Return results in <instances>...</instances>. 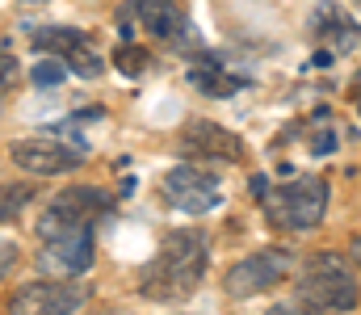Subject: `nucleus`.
<instances>
[{
    "label": "nucleus",
    "instance_id": "17",
    "mask_svg": "<svg viewBox=\"0 0 361 315\" xmlns=\"http://www.w3.org/2000/svg\"><path fill=\"white\" fill-rule=\"evenodd\" d=\"M63 76H68V68H63L55 55H47V59H38V63H34V85H42V89H55Z\"/></svg>",
    "mask_w": 361,
    "mask_h": 315
},
{
    "label": "nucleus",
    "instance_id": "23",
    "mask_svg": "<svg viewBox=\"0 0 361 315\" xmlns=\"http://www.w3.org/2000/svg\"><path fill=\"white\" fill-rule=\"evenodd\" d=\"M97 315H126V311H118V307H109V311H97Z\"/></svg>",
    "mask_w": 361,
    "mask_h": 315
},
{
    "label": "nucleus",
    "instance_id": "15",
    "mask_svg": "<svg viewBox=\"0 0 361 315\" xmlns=\"http://www.w3.org/2000/svg\"><path fill=\"white\" fill-rule=\"evenodd\" d=\"M34 194H38V190H34L30 181H8V185L0 181V223H13L21 210L34 202Z\"/></svg>",
    "mask_w": 361,
    "mask_h": 315
},
{
    "label": "nucleus",
    "instance_id": "22",
    "mask_svg": "<svg viewBox=\"0 0 361 315\" xmlns=\"http://www.w3.org/2000/svg\"><path fill=\"white\" fill-rule=\"evenodd\" d=\"M353 101H357V113H361V76L353 80Z\"/></svg>",
    "mask_w": 361,
    "mask_h": 315
},
{
    "label": "nucleus",
    "instance_id": "13",
    "mask_svg": "<svg viewBox=\"0 0 361 315\" xmlns=\"http://www.w3.org/2000/svg\"><path fill=\"white\" fill-rule=\"evenodd\" d=\"M189 85H193L197 93H206V97H231V93H240L244 80L223 63V55H214V51H197L193 63H189Z\"/></svg>",
    "mask_w": 361,
    "mask_h": 315
},
{
    "label": "nucleus",
    "instance_id": "20",
    "mask_svg": "<svg viewBox=\"0 0 361 315\" xmlns=\"http://www.w3.org/2000/svg\"><path fill=\"white\" fill-rule=\"evenodd\" d=\"M13 76H17V59L13 55H0V97L13 89Z\"/></svg>",
    "mask_w": 361,
    "mask_h": 315
},
{
    "label": "nucleus",
    "instance_id": "21",
    "mask_svg": "<svg viewBox=\"0 0 361 315\" xmlns=\"http://www.w3.org/2000/svg\"><path fill=\"white\" fill-rule=\"evenodd\" d=\"M349 261H353V265L361 269V235L353 240V244H349Z\"/></svg>",
    "mask_w": 361,
    "mask_h": 315
},
{
    "label": "nucleus",
    "instance_id": "19",
    "mask_svg": "<svg viewBox=\"0 0 361 315\" xmlns=\"http://www.w3.org/2000/svg\"><path fill=\"white\" fill-rule=\"evenodd\" d=\"M265 315H332V311H324V307H315V303H307V299H294V303H277V307H269Z\"/></svg>",
    "mask_w": 361,
    "mask_h": 315
},
{
    "label": "nucleus",
    "instance_id": "18",
    "mask_svg": "<svg viewBox=\"0 0 361 315\" xmlns=\"http://www.w3.org/2000/svg\"><path fill=\"white\" fill-rule=\"evenodd\" d=\"M311 126H315V139H311V152H315V156H328V152L336 147V130H332V122H328V113H319V118H315Z\"/></svg>",
    "mask_w": 361,
    "mask_h": 315
},
{
    "label": "nucleus",
    "instance_id": "1",
    "mask_svg": "<svg viewBox=\"0 0 361 315\" xmlns=\"http://www.w3.org/2000/svg\"><path fill=\"white\" fill-rule=\"evenodd\" d=\"M210 261V240L202 227H180L173 231L156 257L139 269V295L152 303H185L197 295Z\"/></svg>",
    "mask_w": 361,
    "mask_h": 315
},
{
    "label": "nucleus",
    "instance_id": "24",
    "mask_svg": "<svg viewBox=\"0 0 361 315\" xmlns=\"http://www.w3.org/2000/svg\"><path fill=\"white\" fill-rule=\"evenodd\" d=\"M21 4H42V0H21Z\"/></svg>",
    "mask_w": 361,
    "mask_h": 315
},
{
    "label": "nucleus",
    "instance_id": "2",
    "mask_svg": "<svg viewBox=\"0 0 361 315\" xmlns=\"http://www.w3.org/2000/svg\"><path fill=\"white\" fill-rule=\"evenodd\" d=\"M257 185V198L265 206V218L281 231H311L324 223V210H328V181L324 177H298V181H286V185H265V177L252 181Z\"/></svg>",
    "mask_w": 361,
    "mask_h": 315
},
{
    "label": "nucleus",
    "instance_id": "5",
    "mask_svg": "<svg viewBox=\"0 0 361 315\" xmlns=\"http://www.w3.org/2000/svg\"><path fill=\"white\" fill-rule=\"evenodd\" d=\"M89 290L76 278H34L8 295V315H76Z\"/></svg>",
    "mask_w": 361,
    "mask_h": 315
},
{
    "label": "nucleus",
    "instance_id": "10",
    "mask_svg": "<svg viewBox=\"0 0 361 315\" xmlns=\"http://www.w3.org/2000/svg\"><path fill=\"white\" fill-rule=\"evenodd\" d=\"M311 34L319 42V63L336 59V55H353L361 51V25L341 8V4H319L311 13Z\"/></svg>",
    "mask_w": 361,
    "mask_h": 315
},
{
    "label": "nucleus",
    "instance_id": "11",
    "mask_svg": "<svg viewBox=\"0 0 361 315\" xmlns=\"http://www.w3.org/2000/svg\"><path fill=\"white\" fill-rule=\"evenodd\" d=\"M180 152H185V156H206V160H240L248 147H244V139L231 135L227 126L206 122V118H193V122L180 130Z\"/></svg>",
    "mask_w": 361,
    "mask_h": 315
},
{
    "label": "nucleus",
    "instance_id": "3",
    "mask_svg": "<svg viewBox=\"0 0 361 315\" xmlns=\"http://www.w3.org/2000/svg\"><path fill=\"white\" fill-rule=\"evenodd\" d=\"M298 299L324 307V311H353L361 299L357 273L341 252H315L298 269Z\"/></svg>",
    "mask_w": 361,
    "mask_h": 315
},
{
    "label": "nucleus",
    "instance_id": "8",
    "mask_svg": "<svg viewBox=\"0 0 361 315\" xmlns=\"http://www.w3.org/2000/svg\"><path fill=\"white\" fill-rule=\"evenodd\" d=\"M160 198L173 210H180V214H210V210L223 202V185L202 164H177V168L164 173Z\"/></svg>",
    "mask_w": 361,
    "mask_h": 315
},
{
    "label": "nucleus",
    "instance_id": "14",
    "mask_svg": "<svg viewBox=\"0 0 361 315\" xmlns=\"http://www.w3.org/2000/svg\"><path fill=\"white\" fill-rule=\"evenodd\" d=\"M30 42H34V51L55 55V59L63 63L76 47H85V42H89V34H85V30H76V25H38V30H30Z\"/></svg>",
    "mask_w": 361,
    "mask_h": 315
},
{
    "label": "nucleus",
    "instance_id": "12",
    "mask_svg": "<svg viewBox=\"0 0 361 315\" xmlns=\"http://www.w3.org/2000/svg\"><path fill=\"white\" fill-rule=\"evenodd\" d=\"M130 13H135L139 25H143L152 38H160V42H180V38H189V21H185L180 0H135Z\"/></svg>",
    "mask_w": 361,
    "mask_h": 315
},
{
    "label": "nucleus",
    "instance_id": "4",
    "mask_svg": "<svg viewBox=\"0 0 361 315\" xmlns=\"http://www.w3.org/2000/svg\"><path fill=\"white\" fill-rule=\"evenodd\" d=\"M97 257V223H68L38 235V269L47 278H80Z\"/></svg>",
    "mask_w": 361,
    "mask_h": 315
},
{
    "label": "nucleus",
    "instance_id": "9",
    "mask_svg": "<svg viewBox=\"0 0 361 315\" xmlns=\"http://www.w3.org/2000/svg\"><path fill=\"white\" fill-rule=\"evenodd\" d=\"M105 210H109V194H105V190H97V185H72V190L55 194V198L42 206L34 231L63 227V223H97Z\"/></svg>",
    "mask_w": 361,
    "mask_h": 315
},
{
    "label": "nucleus",
    "instance_id": "16",
    "mask_svg": "<svg viewBox=\"0 0 361 315\" xmlns=\"http://www.w3.org/2000/svg\"><path fill=\"white\" fill-rule=\"evenodd\" d=\"M114 68H118L122 76H139V72H147V51L135 47V42H122V47L114 51Z\"/></svg>",
    "mask_w": 361,
    "mask_h": 315
},
{
    "label": "nucleus",
    "instance_id": "7",
    "mask_svg": "<svg viewBox=\"0 0 361 315\" xmlns=\"http://www.w3.org/2000/svg\"><path fill=\"white\" fill-rule=\"evenodd\" d=\"M8 160L30 173V177H63V173H76L85 164V147L76 143H63L55 135H34V139H13L8 143Z\"/></svg>",
    "mask_w": 361,
    "mask_h": 315
},
{
    "label": "nucleus",
    "instance_id": "6",
    "mask_svg": "<svg viewBox=\"0 0 361 315\" xmlns=\"http://www.w3.org/2000/svg\"><path fill=\"white\" fill-rule=\"evenodd\" d=\"M290 269H294V252L290 248H261V252L235 261L223 273V290L231 299H252L261 290H273L281 278H290Z\"/></svg>",
    "mask_w": 361,
    "mask_h": 315
}]
</instances>
